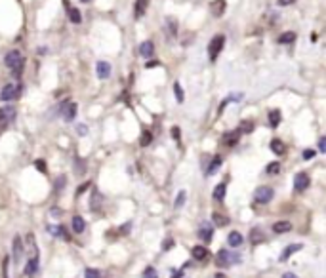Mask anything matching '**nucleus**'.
Returning a JSON list of instances; mask_svg holds the SVG:
<instances>
[{"mask_svg": "<svg viewBox=\"0 0 326 278\" xmlns=\"http://www.w3.org/2000/svg\"><path fill=\"white\" fill-rule=\"evenodd\" d=\"M4 65L12 70L14 78H21V74H23V67H25V59H23L21 52L12 50V52L6 53V57H4Z\"/></svg>", "mask_w": 326, "mask_h": 278, "instance_id": "1", "label": "nucleus"}, {"mask_svg": "<svg viewBox=\"0 0 326 278\" xmlns=\"http://www.w3.org/2000/svg\"><path fill=\"white\" fill-rule=\"evenodd\" d=\"M21 84H6V86L0 90V101H12V99H17L21 95Z\"/></svg>", "mask_w": 326, "mask_h": 278, "instance_id": "2", "label": "nucleus"}, {"mask_svg": "<svg viewBox=\"0 0 326 278\" xmlns=\"http://www.w3.org/2000/svg\"><path fill=\"white\" fill-rule=\"evenodd\" d=\"M223 44H225V36L223 35H216L212 40H210V44H208V55H210V61H216V59H218L220 52L223 50Z\"/></svg>", "mask_w": 326, "mask_h": 278, "instance_id": "3", "label": "nucleus"}, {"mask_svg": "<svg viewBox=\"0 0 326 278\" xmlns=\"http://www.w3.org/2000/svg\"><path fill=\"white\" fill-rule=\"evenodd\" d=\"M275 196V191L271 187H257L256 191H254V200H256L257 204H267V202H271Z\"/></svg>", "mask_w": 326, "mask_h": 278, "instance_id": "4", "label": "nucleus"}, {"mask_svg": "<svg viewBox=\"0 0 326 278\" xmlns=\"http://www.w3.org/2000/svg\"><path fill=\"white\" fill-rule=\"evenodd\" d=\"M233 259L239 263L240 257L239 255H231L227 250H220V252H218V255H216V265H218L220 269H225V267H229V265L233 263Z\"/></svg>", "mask_w": 326, "mask_h": 278, "instance_id": "5", "label": "nucleus"}, {"mask_svg": "<svg viewBox=\"0 0 326 278\" xmlns=\"http://www.w3.org/2000/svg\"><path fill=\"white\" fill-rule=\"evenodd\" d=\"M309 175L305 174V172H300V174L294 175V189L296 191H305L309 187Z\"/></svg>", "mask_w": 326, "mask_h": 278, "instance_id": "6", "label": "nucleus"}, {"mask_svg": "<svg viewBox=\"0 0 326 278\" xmlns=\"http://www.w3.org/2000/svg\"><path fill=\"white\" fill-rule=\"evenodd\" d=\"M16 115H17L16 107H12V105H6V107H2V109H0V122H2V124L14 122Z\"/></svg>", "mask_w": 326, "mask_h": 278, "instance_id": "7", "label": "nucleus"}, {"mask_svg": "<svg viewBox=\"0 0 326 278\" xmlns=\"http://www.w3.org/2000/svg\"><path fill=\"white\" fill-rule=\"evenodd\" d=\"M265 240H267V238H265V232H263L259 227H254V229L250 231V244L259 246V244H263Z\"/></svg>", "mask_w": 326, "mask_h": 278, "instance_id": "8", "label": "nucleus"}, {"mask_svg": "<svg viewBox=\"0 0 326 278\" xmlns=\"http://www.w3.org/2000/svg\"><path fill=\"white\" fill-rule=\"evenodd\" d=\"M199 236H201V240L204 244L212 242V236H214V229L210 223H202L201 225V231H199Z\"/></svg>", "mask_w": 326, "mask_h": 278, "instance_id": "9", "label": "nucleus"}, {"mask_svg": "<svg viewBox=\"0 0 326 278\" xmlns=\"http://www.w3.org/2000/svg\"><path fill=\"white\" fill-rule=\"evenodd\" d=\"M96 74H98V78H109V74H111V65L107 63V61H98V65H96Z\"/></svg>", "mask_w": 326, "mask_h": 278, "instance_id": "10", "label": "nucleus"}, {"mask_svg": "<svg viewBox=\"0 0 326 278\" xmlns=\"http://www.w3.org/2000/svg\"><path fill=\"white\" fill-rule=\"evenodd\" d=\"M303 246L301 244H290V246H286L284 250H282V254H280V257H278V261L280 263H284V261H288V257H290L292 254H296V252H300Z\"/></svg>", "mask_w": 326, "mask_h": 278, "instance_id": "11", "label": "nucleus"}, {"mask_svg": "<svg viewBox=\"0 0 326 278\" xmlns=\"http://www.w3.org/2000/svg\"><path fill=\"white\" fill-rule=\"evenodd\" d=\"M23 250H25V246H23V238H21L19 234H16V238H14V261H16V263L21 261Z\"/></svg>", "mask_w": 326, "mask_h": 278, "instance_id": "12", "label": "nucleus"}, {"mask_svg": "<svg viewBox=\"0 0 326 278\" xmlns=\"http://www.w3.org/2000/svg\"><path fill=\"white\" fill-rule=\"evenodd\" d=\"M210 12L214 18H222L225 14V0H214L212 6H210Z\"/></svg>", "mask_w": 326, "mask_h": 278, "instance_id": "13", "label": "nucleus"}, {"mask_svg": "<svg viewBox=\"0 0 326 278\" xmlns=\"http://www.w3.org/2000/svg\"><path fill=\"white\" fill-rule=\"evenodd\" d=\"M191 254H193V259H197V261H206L208 255H210L204 246H195V248L191 250Z\"/></svg>", "mask_w": 326, "mask_h": 278, "instance_id": "14", "label": "nucleus"}, {"mask_svg": "<svg viewBox=\"0 0 326 278\" xmlns=\"http://www.w3.org/2000/svg\"><path fill=\"white\" fill-rule=\"evenodd\" d=\"M36 271H38V255H31L29 261H27V267H25V275L34 277Z\"/></svg>", "mask_w": 326, "mask_h": 278, "instance_id": "15", "label": "nucleus"}, {"mask_svg": "<svg viewBox=\"0 0 326 278\" xmlns=\"http://www.w3.org/2000/svg\"><path fill=\"white\" fill-rule=\"evenodd\" d=\"M153 53H154V44L151 40L141 42V46H139V55H141V57H151Z\"/></svg>", "mask_w": 326, "mask_h": 278, "instance_id": "16", "label": "nucleus"}, {"mask_svg": "<svg viewBox=\"0 0 326 278\" xmlns=\"http://www.w3.org/2000/svg\"><path fill=\"white\" fill-rule=\"evenodd\" d=\"M227 244H229L231 248H239V246H242V234H240L239 231L229 232V236H227Z\"/></svg>", "mask_w": 326, "mask_h": 278, "instance_id": "17", "label": "nucleus"}, {"mask_svg": "<svg viewBox=\"0 0 326 278\" xmlns=\"http://www.w3.org/2000/svg\"><path fill=\"white\" fill-rule=\"evenodd\" d=\"M76 103H67L65 105V109H63V118L67 122L75 120V116H76Z\"/></svg>", "mask_w": 326, "mask_h": 278, "instance_id": "18", "label": "nucleus"}, {"mask_svg": "<svg viewBox=\"0 0 326 278\" xmlns=\"http://www.w3.org/2000/svg\"><path fill=\"white\" fill-rule=\"evenodd\" d=\"M292 223L290 221H276L273 225V231L276 232V234H284V232H290L292 231Z\"/></svg>", "mask_w": 326, "mask_h": 278, "instance_id": "19", "label": "nucleus"}, {"mask_svg": "<svg viewBox=\"0 0 326 278\" xmlns=\"http://www.w3.org/2000/svg\"><path fill=\"white\" fill-rule=\"evenodd\" d=\"M239 136H240L239 130H235V132H227V134L223 136V143H225L227 147H233V145H237V141H239Z\"/></svg>", "mask_w": 326, "mask_h": 278, "instance_id": "20", "label": "nucleus"}, {"mask_svg": "<svg viewBox=\"0 0 326 278\" xmlns=\"http://www.w3.org/2000/svg\"><path fill=\"white\" fill-rule=\"evenodd\" d=\"M222 162H223V158L220 157V155L212 158V162H210V166H208V170H206V175H214V174H216V172H218V168L222 166Z\"/></svg>", "mask_w": 326, "mask_h": 278, "instance_id": "21", "label": "nucleus"}, {"mask_svg": "<svg viewBox=\"0 0 326 278\" xmlns=\"http://www.w3.org/2000/svg\"><path fill=\"white\" fill-rule=\"evenodd\" d=\"M212 221H214L218 227L229 225V217H227L225 213H220V211H214V213H212Z\"/></svg>", "mask_w": 326, "mask_h": 278, "instance_id": "22", "label": "nucleus"}, {"mask_svg": "<svg viewBox=\"0 0 326 278\" xmlns=\"http://www.w3.org/2000/svg\"><path fill=\"white\" fill-rule=\"evenodd\" d=\"M145 10H147V0H136V8H134V18H136V19L143 18Z\"/></svg>", "mask_w": 326, "mask_h": 278, "instance_id": "23", "label": "nucleus"}, {"mask_svg": "<svg viewBox=\"0 0 326 278\" xmlns=\"http://www.w3.org/2000/svg\"><path fill=\"white\" fill-rule=\"evenodd\" d=\"M101 202H103L101 194L98 191H94L92 192V200H90V209H92V211H98L100 206H101Z\"/></svg>", "mask_w": 326, "mask_h": 278, "instance_id": "24", "label": "nucleus"}, {"mask_svg": "<svg viewBox=\"0 0 326 278\" xmlns=\"http://www.w3.org/2000/svg\"><path fill=\"white\" fill-rule=\"evenodd\" d=\"M84 229H86V221L80 215H75V217H73V231H75L76 234H80Z\"/></svg>", "mask_w": 326, "mask_h": 278, "instance_id": "25", "label": "nucleus"}, {"mask_svg": "<svg viewBox=\"0 0 326 278\" xmlns=\"http://www.w3.org/2000/svg\"><path fill=\"white\" fill-rule=\"evenodd\" d=\"M271 151H273L275 155L280 157V155L286 153V147H284V143H282L280 139H273V141H271Z\"/></svg>", "mask_w": 326, "mask_h": 278, "instance_id": "26", "label": "nucleus"}, {"mask_svg": "<svg viewBox=\"0 0 326 278\" xmlns=\"http://www.w3.org/2000/svg\"><path fill=\"white\" fill-rule=\"evenodd\" d=\"M282 120V115H280V111L278 109H273L271 113H269V124H271V128H276L278 124Z\"/></svg>", "mask_w": 326, "mask_h": 278, "instance_id": "27", "label": "nucleus"}, {"mask_svg": "<svg viewBox=\"0 0 326 278\" xmlns=\"http://www.w3.org/2000/svg\"><path fill=\"white\" fill-rule=\"evenodd\" d=\"M225 192H227V185H225V183H220V185L214 189V200L223 202V198H225Z\"/></svg>", "mask_w": 326, "mask_h": 278, "instance_id": "28", "label": "nucleus"}, {"mask_svg": "<svg viewBox=\"0 0 326 278\" xmlns=\"http://www.w3.org/2000/svg\"><path fill=\"white\" fill-rule=\"evenodd\" d=\"M292 42H296V33H292V31L278 36V44H292Z\"/></svg>", "mask_w": 326, "mask_h": 278, "instance_id": "29", "label": "nucleus"}, {"mask_svg": "<svg viewBox=\"0 0 326 278\" xmlns=\"http://www.w3.org/2000/svg\"><path fill=\"white\" fill-rule=\"evenodd\" d=\"M69 18H71V21H73L75 25H78V23L82 21V16H80L78 8H69Z\"/></svg>", "mask_w": 326, "mask_h": 278, "instance_id": "30", "label": "nucleus"}, {"mask_svg": "<svg viewBox=\"0 0 326 278\" xmlns=\"http://www.w3.org/2000/svg\"><path fill=\"white\" fill-rule=\"evenodd\" d=\"M151 141H153V134H151L149 130H145V132L141 134V138H139V145H141V147H147V145H151Z\"/></svg>", "mask_w": 326, "mask_h": 278, "instance_id": "31", "label": "nucleus"}, {"mask_svg": "<svg viewBox=\"0 0 326 278\" xmlns=\"http://www.w3.org/2000/svg\"><path fill=\"white\" fill-rule=\"evenodd\" d=\"M166 29H168V35L170 36L177 35V23H176V19L166 18Z\"/></svg>", "mask_w": 326, "mask_h": 278, "instance_id": "32", "label": "nucleus"}, {"mask_svg": "<svg viewBox=\"0 0 326 278\" xmlns=\"http://www.w3.org/2000/svg\"><path fill=\"white\" fill-rule=\"evenodd\" d=\"M252 130H254V122H252V120H244L242 124H240V128H239L240 134H250Z\"/></svg>", "mask_w": 326, "mask_h": 278, "instance_id": "33", "label": "nucleus"}, {"mask_svg": "<svg viewBox=\"0 0 326 278\" xmlns=\"http://www.w3.org/2000/svg\"><path fill=\"white\" fill-rule=\"evenodd\" d=\"M267 174H271V175H275V174H278L280 172V164L278 162H271L269 166H267V170H265Z\"/></svg>", "mask_w": 326, "mask_h": 278, "instance_id": "34", "label": "nucleus"}, {"mask_svg": "<svg viewBox=\"0 0 326 278\" xmlns=\"http://www.w3.org/2000/svg\"><path fill=\"white\" fill-rule=\"evenodd\" d=\"M84 278H101V273L98 269H86Z\"/></svg>", "mask_w": 326, "mask_h": 278, "instance_id": "35", "label": "nucleus"}, {"mask_svg": "<svg viewBox=\"0 0 326 278\" xmlns=\"http://www.w3.org/2000/svg\"><path fill=\"white\" fill-rule=\"evenodd\" d=\"M174 92H176L177 101H179V103H183V90H181V86H179V82H176V84H174Z\"/></svg>", "mask_w": 326, "mask_h": 278, "instance_id": "36", "label": "nucleus"}, {"mask_svg": "<svg viewBox=\"0 0 326 278\" xmlns=\"http://www.w3.org/2000/svg\"><path fill=\"white\" fill-rule=\"evenodd\" d=\"M8 269H10V257L6 255L2 261V278H8Z\"/></svg>", "mask_w": 326, "mask_h": 278, "instance_id": "37", "label": "nucleus"}, {"mask_svg": "<svg viewBox=\"0 0 326 278\" xmlns=\"http://www.w3.org/2000/svg\"><path fill=\"white\" fill-rule=\"evenodd\" d=\"M143 278H158V275H156V271H154L153 267H147L143 271Z\"/></svg>", "mask_w": 326, "mask_h": 278, "instance_id": "38", "label": "nucleus"}, {"mask_svg": "<svg viewBox=\"0 0 326 278\" xmlns=\"http://www.w3.org/2000/svg\"><path fill=\"white\" fill-rule=\"evenodd\" d=\"M34 168H36L38 172L46 174V162H44V160H34Z\"/></svg>", "mask_w": 326, "mask_h": 278, "instance_id": "39", "label": "nucleus"}, {"mask_svg": "<svg viewBox=\"0 0 326 278\" xmlns=\"http://www.w3.org/2000/svg\"><path fill=\"white\" fill-rule=\"evenodd\" d=\"M63 183H65V175H59L57 179H55V191L59 192L63 189Z\"/></svg>", "mask_w": 326, "mask_h": 278, "instance_id": "40", "label": "nucleus"}, {"mask_svg": "<svg viewBox=\"0 0 326 278\" xmlns=\"http://www.w3.org/2000/svg\"><path fill=\"white\" fill-rule=\"evenodd\" d=\"M183 202H185V191H179V194H177V200H176V206L179 208Z\"/></svg>", "mask_w": 326, "mask_h": 278, "instance_id": "41", "label": "nucleus"}, {"mask_svg": "<svg viewBox=\"0 0 326 278\" xmlns=\"http://www.w3.org/2000/svg\"><path fill=\"white\" fill-rule=\"evenodd\" d=\"M315 155H317V153H315L313 149H305V151H303V160H311V158H315Z\"/></svg>", "mask_w": 326, "mask_h": 278, "instance_id": "42", "label": "nucleus"}, {"mask_svg": "<svg viewBox=\"0 0 326 278\" xmlns=\"http://www.w3.org/2000/svg\"><path fill=\"white\" fill-rule=\"evenodd\" d=\"M319 151H321V153H326V138L319 139Z\"/></svg>", "mask_w": 326, "mask_h": 278, "instance_id": "43", "label": "nucleus"}, {"mask_svg": "<svg viewBox=\"0 0 326 278\" xmlns=\"http://www.w3.org/2000/svg\"><path fill=\"white\" fill-rule=\"evenodd\" d=\"M88 189H90V183H84V185H80V187L76 189V196H80V194H82L84 191H88Z\"/></svg>", "mask_w": 326, "mask_h": 278, "instance_id": "44", "label": "nucleus"}, {"mask_svg": "<svg viewBox=\"0 0 326 278\" xmlns=\"http://www.w3.org/2000/svg\"><path fill=\"white\" fill-rule=\"evenodd\" d=\"M76 132H78L80 136H86V134H88V128H86L84 124H80V126H76Z\"/></svg>", "mask_w": 326, "mask_h": 278, "instance_id": "45", "label": "nucleus"}, {"mask_svg": "<svg viewBox=\"0 0 326 278\" xmlns=\"http://www.w3.org/2000/svg\"><path fill=\"white\" fill-rule=\"evenodd\" d=\"M172 138L176 139V141H179V128H177V126L172 128Z\"/></svg>", "mask_w": 326, "mask_h": 278, "instance_id": "46", "label": "nucleus"}, {"mask_svg": "<svg viewBox=\"0 0 326 278\" xmlns=\"http://www.w3.org/2000/svg\"><path fill=\"white\" fill-rule=\"evenodd\" d=\"M276 2H278V6H290L296 0H276Z\"/></svg>", "mask_w": 326, "mask_h": 278, "instance_id": "47", "label": "nucleus"}, {"mask_svg": "<svg viewBox=\"0 0 326 278\" xmlns=\"http://www.w3.org/2000/svg\"><path fill=\"white\" fill-rule=\"evenodd\" d=\"M158 65H160V61H149L145 67H147V69H154V67H158Z\"/></svg>", "mask_w": 326, "mask_h": 278, "instance_id": "48", "label": "nucleus"}, {"mask_svg": "<svg viewBox=\"0 0 326 278\" xmlns=\"http://www.w3.org/2000/svg\"><path fill=\"white\" fill-rule=\"evenodd\" d=\"M120 232H122V234H126V232H130V223H126V225H122V227H120Z\"/></svg>", "mask_w": 326, "mask_h": 278, "instance_id": "49", "label": "nucleus"}, {"mask_svg": "<svg viewBox=\"0 0 326 278\" xmlns=\"http://www.w3.org/2000/svg\"><path fill=\"white\" fill-rule=\"evenodd\" d=\"M50 213H51V215H55V217H59V215H61V209L53 208V209H50Z\"/></svg>", "mask_w": 326, "mask_h": 278, "instance_id": "50", "label": "nucleus"}, {"mask_svg": "<svg viewBox=\"0 0 326 278\" xmlns=\"http://www.w3.org/2000/svg\"><path fill=\"white\" fill-rule=\"evenodd\" d=\"M172 246H174V240H172V238H168V240L164 242V250H170Z\"/></svg>", "mask_w": 326, "mask_h": 278, "instance_id": "51", "label": "nucleus"}, {"mask_svg": "<svg viewBox=\"0 0 326 278\" xmlns=\"http://www.w3.org/2000/svg\"><path fill=\"white\" fill-rule=\"evenodd\" d=\"M282 278H298V277H296L294 273H284V277H282Z\"/></svg>", "mask_w": 326, "mask_h": 278, "instance_id": "52", "label": "nucleus"}, {"mask_svg": "<svg viewBox=\"0 0 326 278\" xmlns=\"http://www.w3.org/2000/svg\"><path fill=\"white\" fill-rule=\"evenodd\" d=\"M216 278H227V277H225L223 273H218V275H216Z\"/></svg>", "mask_w": 326, "mask_h": 278, "instance_id": "53", "label": "nucleus"}, {"mask_svg": "<svg viewBox=\"0 0 326 278\" xmlns=\"http://www.w3.org/2000/svg\"><path fill=\"white\" fill-rule=\"evenodd\" d=\"M172 278H181V273H174V277Z\"/></svg>", "mask_w": 326, "mask_h": 278, "instance_id": "54", "label": "nucleus"}, {"mask_svg": "<svg viewBox=\"0 0 326 278\" xmlns=\"http://www.w3.org/2000/svg\"><path fill=\"white\" fill-rule=\"evenodd\" d=\"M19 278H33V277H29V275H25V273H23V275H21Z\"/></svg>", "mask_w": 326, "mask_h": 278, "instance_id": "55", "label": "nucleus"}, {"mask_svg": "<svg viewBox=\"0 0 326 278\" xmlns=\"http://www.w3.org/2000/svg\"><path fill=\"white\" fill-rule=\"evenodd\" d=\"M80 2H90V0H80Z\"/></svg>", "mask_w": 326, "mask_h": 278, "instance_id": "56", "label": "nucleus"}]
</instances>
